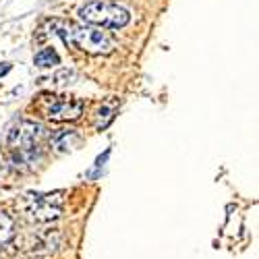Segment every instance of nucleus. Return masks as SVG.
Returning <instances> with one entry per match:
<instances>
[{
    "mask_svg": "<svg viewBox=\"0 0 259 259\" xmlns=\"http://www.w3.org/2000/svg\"><path fill=\"white\" fill-rule=\"evenodd\" d=\"M48 25L52 33L62 37L64 44L79 48L88 54H110L114 50V41L100 29L79 25V23H69V21H60V19L50 21Z\"/></svg>",
    "mask_w": 259,
    "mask_h": 259,
    "instance_id": "obj_1",
    "label": "nucleus"
},
{
    "mask_svg": "<svg viewBox=\"0 0 259 259\" xmlns=\"http://www.w3.org/2000/svg\"><path fill=\"white\" fill-rule=\"evenodd\" d=\"M41 141H44V128L31 120H21L9 133L13 164L17 168H33L41 156Z\"/></svg>",
    "mask_w": 259,
    "mask_h": 259,
    "instance_id": "obj_2",
    "label": "nucleus"
},
{
    "mask_svg": "<svg viewBox=\"0 0 259 259\" xmlns=\"http://www.w3.org/2000/svg\"><path fill=\"white\" fill-rule=\"evenodd\" d=\"M79 17L85 23L108 27V29H120L131 21V15H128L124 7L106 3V0H90L88 5L79 9Z\"/></svg>",
    "mask_w": 259,
    "mask_h": 259,
    "instance_id": "obj_3",
    "label": "nucleus"
},
{
    "mask_svg": "<svg viewBox=\"0 0 259 259\" xmlns=\"http://www.w3.org/2000/svg\"><path fill=\"white\" fill-rule=\"evenodd\" d=\"M62 211V191L27 197V213L37 222H52Z\"/></svg>",
    "mask_w": 259,
    "mask_h": 259,
    "instance_id": "obj_4",
    "label": "nucleus"
},
{
    "mask_svg": "<svg viewBox=\"0 0 259 259\" xmlns=\"http://www.w3.org/2000/svg\"><path fill=\"white\" fill-rule=\"evenodd\" d=\"M44 112L52 120H75L83 112V104L52 96V100H48V106L44 108Z\"/></svg>",
    "mask_w": 259,
    "mask_h": 259,
    "instance_id": "obj_5",
    "label": "nucleus"
},
{
    "mask_svg": "<svg viewBox=\"0 0 259 259\" xmlns=\"http://www.w3.org/2000/svg\"><path fill=\"white\" fill-rule=\"evenodd\" d=\"M50 143L58 149V152H67V149H71L75 143H79V133L73 131V128H62V131H58L50 137Z\"/></svg>",
    "mask_w": 259,
    "mask_h": 259,
    "instance_id": "obj_6",
    "label": "nucleus"
},
{
    "mask_svg": "<svg viewBox=\"0 0 259 259\" xmlns=\"http://www.w3.org/2000/svg\"><path fill=\"white\" fill-rule=\"evenodd\" d=\"M15 234V224H13V218L9 213L0 211V249H3Z\"/></svg>",
    "mask_w": 259,
    "mask_h": 259,
    "instance_id": "obj_7",
    "label": "nucleus"
},
{
    "mask_svg": "<svg viewBox=\"0 0 259 259\" xmlns=\"http://www.w3.org/2000/svg\"><path fill=\"white\" fill-rule=\"evenodd\" d=\"M58 62H60V58H58L54 48H44L41 52L35 54V64L37 67H56Z\"/></svg>",
    "mask_w": 259,
    "mask_h": 259,
    "instance_id": "obj_8",
    "label": "nucleus"
},
{
    "mask_svg": "<svg viewBox=\"0 0 259 259\" xmlns=\"http://www.w3.org/2000/svg\"><path fill=\"white\" fill-rule=\"evenodd\" d=\"M98 114H100V118L104 116V120H100V122L96 124L98 128H104V126H108V122H110V120H112V116H114V114H112V110H110V108H102V110H100Z\"/></svg>",
    "mask_w": 259,
    "mask_h": 259,
    "instance_id": "obj_9",
    "label": "nucleus"
}]
</instances>
